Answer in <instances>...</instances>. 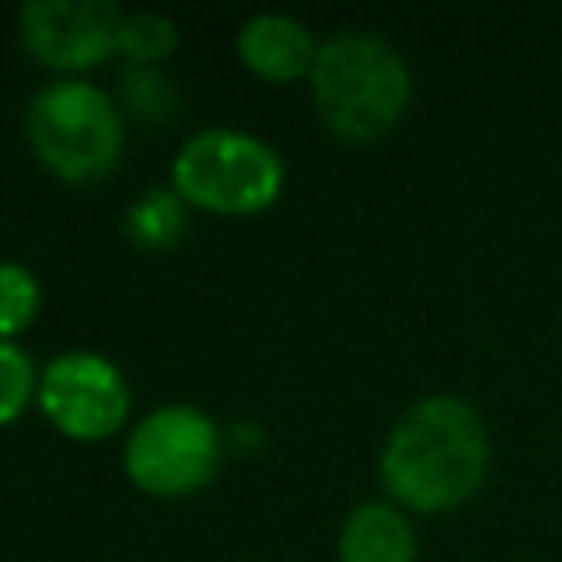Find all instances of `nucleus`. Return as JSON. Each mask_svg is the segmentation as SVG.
Wrapping results in <instances>:
<instances>
[{
	"mask_svg": "<svg viewBox=\"0 0 562 562\" xmlns=\"http://www.w3.org/2000/svg\"><path fill=\"white\" fill-rule=\"evenodd\" d=\"M40 390L35 362L16 339H0V428L12 424Z\"/></svg>",
	"mask_w": 562,
	"mask_h": 562,
	"instance_id": "14",
	"label": "nucleus"
},
{
	"mask_svg": "<svg viewBox=\"0 0 562 562\" xmlns=\"http://www.w3.org/2000/svg\"><path fill=\"white\" fill-rule=\"evenodd\" d=\"M243 66L266 81H297L313 74L316 50L321 43L313 40L305 20L290 12H258L235 35Z\"/></svg>",
	"mask_w": 562,
	"mask_h": 562,
	"instance_id": "8",
	"label": "nucleus"
},
{
	"mask_svg": "<svg viewBox=\"0 0 562 562\" xmlns=\"http://www.w3.org/2000/svg\"><path fill=\"white\" fill-rule=\"evenodd\" d=\"M40 405L63 436L101 443L124 428L132 385L124 370L97 351H63L40 374Z\"/></svg>",
	"mask_w": 562,
	"mask_h": 562,
	"instance_id": "6",
	"label": "nucleus"
},
{
	"mask_svg": "<svg viewBox=\"0 0 562 562\" xmlns=\"http://www.w3.org/2000/svg\"><path fill=\"white\" fill-rule=\"evenodd\" d=\"M339 562H416V531L393 501H362L336 539Z\"/></svg>",
	"mask_w": 562,
	"mask_h": 562,
	"instance_id": "9",
	"label": "nucleus"
},
{
	"mask_svg": "<svg viewBox=\"0 0 562 562\" xmlns=\"http://www.w3.org/2000/svg\"><path fill=\"white\" fill-rule=\"evenodd\" d=\"M308 86L324 127L351 143L385 135L413 101V74L401 50L385 35L359 27L321 43Z\"/></svg>",
	"mask_w": 562,
	"mask_h": 562,
	"instance_id": "2",
	"label": "nucleus"
},
{
	"mask_svg": "<svg viewBox=\"0 0 562 562\" xmlns=\"http://www.w3.org/2000/svg\"><path fill=\"white\" fill-rule=\"evenodd\" d=\"M170 186L186 204L220 216H255L278 201L285 162L262 135L239 127H204L181 143Z\"/></svg>",
	"mask_w": 562,
	"mask_h": 562,
	"instance_id": "3",
	"label": "nucleus"
},
{
	"mask_svg": "<svg viewBox=\"0 0 562 562\" xmlns=\"http://www.w3.org/2000/svg\"><path fill=\"white\" fill-rule=\"evenodd\" d=\"M181 32L166 12H124V24H120V50H124L127 63L139 66H158L178 50Z\"/></svg>",
	"mask_w": 562,
	"mask_h": 562,
	"instance_id": "12",
	"label": "nucleus"
},
{
	"mask_svg": "<svg viewBox=\"0 0 562 562\" xmlns=\"http://www.w3.org/2000/svg\"><path fill=\"white\" fill-rule=\"evenodd\" d=\"M189 227V204L173 186H150L127 204L124 235L143 250H170Z\"/></svg>",
	"mask_w": 562,
	"mask_h": 562,
	"instance_id": "10",
	"label": "nucleus"
},
{
	"mask_svg": "<svg viewBox=\"0 0 562 562\" xmlns=\"http://www.w3.org/2000/svg\"><path fill=\"white\" fill-rule=\"evenodd\" d=\"M224 439L204 408L158 405L132 428L124 443V470L150 497H189L216 477Z\"/></svg>",
	"mask_w": 562,
	"mask_h": 562,
	"instance_id": "5",
	"label": "nucleus"
},
{
	"mask_svg": "<svg viewBox=\"0 0 562 562\" xmlns=\"http://www.w3.org/2000/svg\"><path fill=\"white\" fill-rule=\"evenodd\" d=\"M43 308V285L24 262H0V339H16Z\"/></svg>",
	"mask_w": 562,
	"mask_h": 562,
	"instance_id": "13",
	"label": "nucleus"
},
{
	"mask_svg": "<svg viewBox=\"0 0 562 562\" xmlns=\"http://www.w3.org/2000/svg\"><path fill=\"white\" fill-rule=\"evenodd\" d=\"M120 104L150 124H166L178 112V89L166 78L162 66L127 63L120 70Z\"/></svg>",
	"mask_w": 562,
	"mask_h": 562,
	"instance_id": "11",
	"label": "nucleus"
},
{
	"mask_svg": "<svg viewBox=\"0 0 562 562\" xmlns=\"http://www.w3.org/2000/svg\"><path fill=\"white\" fill-rule=\"evenodd\" d=\"M24 132L47 170L66 181H97L120 162L124 120L101 86L58 78L27 101Z\"/></svg>",
	"mask_w": 562,
	"mask_h": 562,
	"instance_id": "4",
	"label": "nucleus"
},
{
	"mask_svg": "<svg viewBox=\"0 0 562 562\" xmlns=\"http://www.w3.org/2000/svg\"><path fill=\"white\" fill-rule=\"evenodd\" d=\"M124 12L112 0H27L16 12L24 47L50 70H93L120 50Z\"/></svg>",
	"mask_w": 562,
	"mask_h": 562,
	"instance_id": "7",
	"label": "nucleus"
},
{
	"mask_svg": "<svg viewBox=\"0 0 562 562\" xmlns=\"http://www.w3.org/2000/svg\"><path fill=\"white\" fill-rule=\"evenodd\" d=\"M490 454V428L482 413L454 393H431L408 405L390 428L378 474L393 505L447 513L482 490Z\"/></svg>",
	"mask_w": 562,
	"mask_h": 562,
	"instance_id": "1",
	"label": "nucleus"
}]
</instances>
